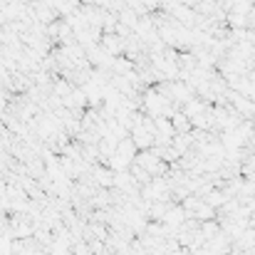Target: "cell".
<instances>
[{
  "label": "cell",
  "instance_id": "1",
  "mask_svg": "<svg viewBox=\"0 0 255 255\" xmlns=\"http://www.w3.org/2000/svg\"><path fill=\"white\" fill-rule=\"evenodd\" d=\"M102 45H104V47H107V50H109L112 55H119V52H122V42H119V40H117V37H114L112 32H109V35H104Z\"/></svg>",
  "mask_w": 255,
  "mask_h": 255
}]
</instances>
